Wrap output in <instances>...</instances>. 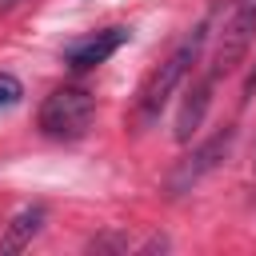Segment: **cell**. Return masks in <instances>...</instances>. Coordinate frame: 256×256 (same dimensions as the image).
<instances>
[{"label": "cell", "instance_id": "1", "mask_svg": "<svg viewBox=\"0 0 256 256\" xmlns=\"http://www.w3.org/2000/svg\"><path fill=\"white\" fill-rule=\"evenodd\" d=\"M212 28H216V12H208L176 48H172V56L140 84V92H136V108H132V124L144 132V128H152L156 120H160V112L168 108V100L176 96V88L196 72V64H200V56H204V48H208V40H212Z\"/></svg>", "mask_w": 256, "mask_h": 256}, {"label": "cell", "instance_id": "2", "mask_svg": "<svg viewBox=\"0 0 256 256\" xmlns=\"http://www.w3.org/2000/svg\"><path fill=\"white\" fill-rule=\"evenodd\" d=\"M92 120H96V96L80 84L52 88L36 112V124L48 140H80L88 136Z\"/></svg>", "mask_w": 256, "mask_h": 256}, {"label": "cell", "instance_id": "3", "mask_svg": "<svg viewBox=\"0 0 256 256\" xmlns=\"http://www.w3.org/2000/svg\"><path fill=\"white\" fill-rule=\"evenodd\" d=\"M252 44H256V0H232L228 20H224L220 32H216V52H212L208 76H212V80L232 76V72L248 60Z\"/></svg>", "mask_w": 256, "mask_h": 256}, {"label": "cell", "instance_id": "4", "mask_svg": "<svg viewBox=\"0 0 256 256\" xmlns=\"http://www.w3.org/2000/svg\"><path fill=\"white\" fill-rule=\"evenodd\" d=\"M232 144H236V128L232 124H224L220 132H212L208 140H200L188 156H180V164L172 168V176H168V196L176 200V196H184V192H192L208 172H216L228 156H232Z\"/></svg>", "mask_w": 256, "mask_h": 256}, {"label": "cell", "instance_id": "5", "mask_svg": "<svg viewBox=\"0 0 256 256\" xmlns=\"http://www.w3.org/2000/svg\"><path fill=\"white\" fill-rule=\"evenodd\" d=\"M128 40H132V28H124V24L100 28V32H92V36L68 44V48H64V64H68L72 72H92V68H100L108 56H116Z\"/></svg>", "mask_w": 256, "mask_h": 256}, {"label": "cell", "instance_id": "6", "mask_svg": "<svg viewBox=\"0 0 256 256\" xmlns=\"http://www.w3.org/2000/svg\"><path fill=\"white\" fill-rule=\"evenodd\" d=\"M212 88H216V80L204 72V76L192 80V88L184 92V104H180V112H176V140H180V144H188V140L204 128V116H208V108H212Z\"/></svg>", "mask_w": 256, "mask_h": 256}, {"label": "cell", "instance_id": "7", "mask_svg": "<svg viewBox=\"0 0 256 256\" xmlns=\"http://www.w3.org/2000/svg\"><path fill=\"white\" fill-rule=\"evenodd\" d=\"M44 220H48V208H44V204L20 208V212L12 216V224H8V232H4V240H0V252H24V248L40 236Z\"/></svg>", "mask_w": 256, "mask_h": 256}, {"label": "cell", "instance_id": "8", "mask_svg": "<svg viewBox=\"0 0 256 256\" xmlns=\"http://www.w3.org/2000/svg\"><path fill=\"white\" fill-rule=\"evenodd\" d=\"M24 100V84L12 76V72H0V108H12Z\"/></svg>", "mask_w": 256, "mask_h": 256}, {"label": "cell", "instance_id": "9", "mask_svg": "<svg viewBox=\"0 0 256 256\" xmlns=\"http://www.w3.org/2000/svg\"><path fill=\"white\" fill-rule=\"evenodd\" d=\"M88 248H92V252H128L132 244H128V236H116V232H108V236H96V240H88Z\"/></svg>", "mask_w": 256, "mask_h": 256}, {"label": "cell", "instance_id": "10", "mask_svg": "<svg viewBox=\"0 0 256 256\" xmlns=\"http://www.w3.org/2000/svg\"><path fill=\"white\" fill-rule=\"evenodd\" d=\"M252 96H256V60H252V68H248V76H244V92H240V104H252Z\"/></svg>", "mask_w": 256, "mask_h": 256}]
</instances>
